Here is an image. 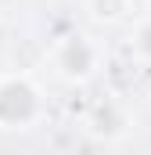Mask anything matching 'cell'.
<instances>
[{"label":"cell","instance_id":"5b68a950","mask_svg":"<svg viewBox=\"0 0 151 155\" xmlns=\"http://www.w3.org/2000/svg\"><path fill=\"white\" fill-rule=\"evenodd\" d=\"M130 54H133L137 61L151 65V15L137 22V29H133V36H130Z\"/></svg>","mask_w":151,"mask_h":155},{"label":"cell","instance_id":"7a4b0ae2","mask_svg":"<svg viewBox=\"0 0 151 155\" xmlns=\"http://www.w3.org/2000/svg\"><path fill=\"white\" fill-rule=\"evenodd\" d=\"M97 65H101V47L90 36H83V33H72V36H65L54 47V69H58V76L72 79V83H86L97 72Z\"/></svg>","mask_w":151,"mask_h":155},{"label":"cell","instance_id":"3957f363","mask_svg":"<svg viewBox=\"0 0 151 155\" xmlns=\"http://www.w3.org/2000/svg\"><path fill=\"white\" fill-rule=\"evenodd\" d=\"M86 126L97 134V137H122L126 130H130V108L119 101V97H101L94 108H90V116H86Z\"/></svg>","mask_w":151,"mask_h":155},{"label":"cell","instance_id":"6da1fadb","mask_svg":"<svg viewBox=\"0 0 151 155\" xmlns=\"http://www.w3.org/2000/svg\"><path fill=\"white\" fill-rule=\"evenodd\" d=\"M43 119V94L29 76L0 79V130H29Z\"/></svg>","mask_w":151,"mask_h":155},{"label":"cell","instance_id":"277c9868","mask_svg":"<svg viewBox=\"0 0 151 155\" xmlns=\"http://www.w3.org/2000/svg\"><path fill=\"white\" fill-rule=\"evenodd\" d=\"M130 7H133V0H90V15L97 22H104V25L122 22L130 15Z\"/></svg>","mask_w":151,"mask_h":155}]
</instances>
